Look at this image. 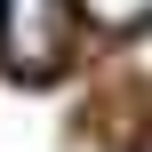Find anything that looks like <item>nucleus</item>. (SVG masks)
I'll use <instances>...</instances> for the list:
<instances>
[{"instance_id":"f257e3e1","label":"nucleus","mask_w":152,"mask_h":152,"mask_svg":"<svg viewBox=\"0 0 152 152\" xmlns=\"http://www.w3.org/2000/svg\"><path fill=\"white\" fill-rule=\"evenodd\" d=\"M72 56V0H0V64L16 80H56Z\"/></svg>"},{"instance_id":"f03ea898","label":"nucleus","mask_w":152,"mask_h":152,"mask_svg":"<svg viewBox=\"0 0 152 152\" xmlns=\"http://www.w3.org/2000/svg\"><path fill=\"white\" fill-rule=\"evenodd\" d=\"M72 16H88L96 32H144L152 0H72Z\"/></svg>"},{"instance_id":"7ed1b4c3","label":"nucleus","mask_w":152,"mask_h":152,"mask_svg":"<svg viewBox=\"0 0 152 152\" xmlns=\"http://www.w3.org/2000/svg\"><path fill=\"white\" fill-rule=\"evenodd\" d=\"M136 72L152 80V24H144V40H136Z\"/></svg>"},{"instance_id":"20e7f679","label":"nucleus","mask_w":152,"mask_h":152,"mask_svg":"<svg viewBox=\"0 0 152 152\" xmlns=\"http://www.w3.org/2000/svg\"><path fill=\"white\" fill-rule=\"evenodd\" d=\"M136 152H152V128H144V144H136Z\"/></svg>"}]
</instances>
